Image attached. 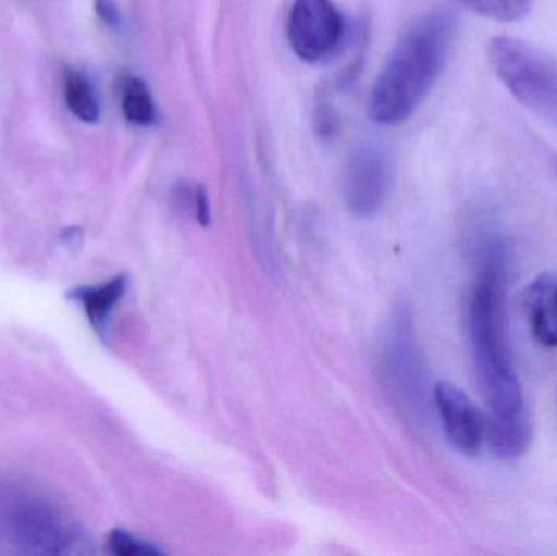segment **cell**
I'll use <instances>...</instances> for the list:
<instances>
[{
	"instance_id": "6da1fadb",
	"label": "cell",
	"mask_w": 557,
	"mask_h": 556,
	"mask_svg": "<svg viewBox=\"0 0 557 556\" xmlns=\"http://www.w3.org/2000/svg\"><path fill=\"white\" fill-rule=\"evenodd\" d=\"M468 304V336L474 375L487 407V440L494 456L516 460L532 443V418L507 345L503 277L497 254L490 255Z\"/></svg>"
},
{
	"instance_id": "7a4b0ae2",
	"label": "cell",
	"mask_w": 557,
	"mask_h": 556,
	"mask_svg": "<svg viewBox=\"0 0 557 556\" xmlns=\"http://www.w3.org/2000/svg\"><path fill=\"white\" fill-rule=\"evenodd\" d=\"M457 35V16L448 10L409 23L373 84L369 114L375 123L396 126L414 114L444 72Z\"/></svg>"
},
{
	"instance_id": "3957f363",
	"label": "cell",
	"mask_w": 557,
	"mask_h": 556,
	"mask_svg": "<svg viewBox=\"0 0 557 556\" xmlns=\"http://www.w3.org/2000/svg\"><path fill=\"white\" fill-rule=\"evenodd\" d=\"M87 544L81 526L51 498L23 483H0V552L78 555Z\"/></svg>"
},
{
	"instance_id": "277c9868",
	"label": "cell",
	"mask_w": 557,
	"mask_h": 556,
	"mask_svg": "<svg viewBox=\"0 0 557 556\" xmlns=\"http://www.w3.org/2000/svg\"><path fill=\"white\" fill-rule=\"evenodd\" d=\"M487 61L509 94L532 113L557 126V61L513 36H494Z\"/></svg>"
},
{
	"instance_id": "5b68a950",
	"label": "cell",
	"mask_w": 557,
	"mask_h": 556,
	"mask_svg": "<svg viewBox=\"0 0 557 556\" xmlns=\"http://www.w3.org/2000/svg\"><path fill=\"white\" fill-rule=\"evenodd\" d=\"M344 22L331 0H295L287 20V36L295 54L318 62L336 51Z\"/></svg>"
},
{
	"instance_id": "8992f818",
	"label": "cell",
	"mask_w": 557,
	"mask_h": 556,
	"mask_svg": "<svg viewBox=\"0 0 557 556\" xmlns=\"http://www.w3.org/2000/svg\"><path fill=\"white\" fill-rule=\"evenodd\" d=\"M380 365L386 388L393 392L399 404L412 407L419 400L421 391V361L412 323L405 310H399L393 317L383 338Z\"/></svg>"
},
{
	"instance_id": "52a82bcc",
	"label": "cell",
	"mask_w": 557,
	"mask_h": 556,
	"mask_svg": "<svg viewBox=\"0 0 557 556\" xmlns=\"http://www.w3.org/2000/svg\"><path fill=\"white\" fill-rule=\"evenodd\" d=\"M392 185L388 159L375 147H357L344 166L343 198L356 218H372L382 208Z\"/></svg>"
},
{
	"instance_id": "ba28073f",
	"label": "cell",
	"mask_w": 557,
	"mask_h": 556,
	"mask_svg": "<svg viewBox=\"0 0 557 556\" xmlns=\"http://www.w3.org/2000/svg\"><path fill=\"white\" fill-rule=\"evenodd\" d=\"M434 401L451 446L465 456H478L487 440V415L460 387L447 381L435 385Z\"/></svg>"
},
{
	"instance_id": "9c48e42d",
	"label": "cell",
	"mask_w": 557,
	"mask_h": 556,
	"mask_svg": "<svg viewBox=\"0 0 557 556\" xmlns=\"http://www.w3.org/2000/svg\"><path fill=\"white\" fill-rule=\"evenodd\" d=\"M523 310L533 338L545 348H557V271H546L529 284Z\"/></svg>"
},
{
	"instance_id": "30bf717a",
	"label": "cell",
	"mask_w": 557,
	"mask_h": 556,
	"mask_svg": "<svg viewBox=\"0 0 557 556\" xmlns=\"http://www.w3.org/2000/svg\"><path fill=\"white\" fill-rule=\"evenodd\" d=\"M129 286L127 274H117L107 283L97 286H82L69 293V299L75 300L87 316L88 322L100 336L107 335L111 316L117 304L123 300Z\"/></svg>"
},
{
	"instance_id": "8fae6325",
	"label": "cell",
	"mask_w": 557,
	"mask_h": 556,
	"mask_svg": "<svg viewBox=\"0 0 557 556\" xmlns=\"http://www.w3.org/2000/svg\"><path fill=\"white\" fill-rule=\"evenodd\" d=\"M123 113L136 126H152L157 121V107L146 82L139 77H127L121 95Z\"/></svg>"
},
{
	"instance_id": "7c38bea8",
	"label": "cell",
	"mask_w": 557,
	"mask_h": 556,
	"mask_svg": "<svg viewBox=\"0 0 557 556\" xmlns=\"http://www.w3.org/2000/svg\"><path fill=\"white\" fill-rule=\"evenodd\" d=\"M65 101L69 110L84 121L95 123L100 118V107L94 88L81 72L69 71L65 75Z\"/></svg>"
},
{
	"instance_id": "4fadbf2b",
	"label": "cell",
	"mask_w": 557,
	"mask_h": 556,
	"mask_svg": "<svg viewBox=\"0 0 557 556\" xmlns=\"http://www.w3.org/2000/svg\"><path fill=\"white\" fill-rule=\"evenodd\" d=\"M455 2L476 15L500 23H513L525 18L533 5V0H455Z\"/></svg>"
},
{
	"instance_id": "5bb4252c",
	"label": "cell",
	"mask_w": 557,
	"mask_h": 556,
	"mask_svg": "<svg viewBox=\"0 0 557 556\" xmlns=\"http://www.w3.org/2000/svg\"><path fill=\"white\" fill-rule=\"evenodd\" d=\"M108 548H110L111 554L117 556H159L163 554L156 545L129 534L124 529H114L110 532Z\"/></svg>"
},
{
	"instance_id": "9a60e30c",
	"label": "cell",
	"mask_w": 557,
	"mask_h": 556,
	"mask_svg": "<svg viewBox=\"0 0 557 556\" xmlns=\"http://www.w3.org/2000/svg\"><path fill=\"white\" fill-rule=\"evenodd\" d=\"M191 211L199 224L209 225V222H211V206H209L208 193H206L205 186H196L195 191H193Z\"/></svg>"
},
{
	"instance_id": "2e32d148",
	"label": "cell",
	"mask_w": 557,
	"mask_h": 556,
	"mask_svg": "<svg viewBox=\"0 0 557 556\" xmlns=\"http://www.w3.org/2000/svg\"><path fill=\"white\" fill-rule=\"evenodd\" d=\"M97 12L108 25H116L120 20L116 5L111 0H97Z\"/></svg>"
}]
</instances>
